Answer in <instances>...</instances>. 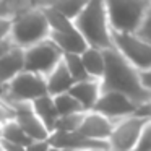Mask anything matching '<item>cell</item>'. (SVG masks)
<instances>
[{"mask_svg":"<svg viewBox=\"0 0 151 151\" xmlns=\"http://www.w3.org/2000/svg\"><path fill=\"white\" fill-rule=\"evenodd\" d=\"M104 52V73L101 80V91H117L141 106L151 101V91L145 88L140 80V72L115 49L114 46L102 49Z\"/></svg>","mask_w":151,"mask_h":151,"instance_id":"1","label":"cell"},{"mask_svg":"<svg viewBox=\"0 0 151 151\" xmlns=\"http://www.w3.org/2000/svg\"><path fill=\"white\" fill-rule=\"evenodd\" d=\"M73 24L85 37L88 46L99 49L112 47L111 26L104 0H88L83 10L73 18Z\"/></svg>","mask_w":151,"mask_h":151,"instance_id":"2","label":"cell"},{"mask_svg":"<svg viewBox=\"0 0 151 151\" xmlns=\"http://www.w3.org/2000/svg\"><path fill=\"white\" fill-rule=\"evenodd\" d=\"M112 31L138 33L150 10L151 0H104Z\"/></svg>","mask_w":151,"mask_h":151,"instance_id":"3","label":"cell"},{"mask_svg":"<svg viewBox=\"0 0 151 151\" xmlns=\"http://www.w3.org/2000/svg\"><path fill=\"white\" fill-rule=\"evenodd\" d=\"M49 24L42 8L33 7L29 10L18 13L12 18V31L10 37L21 49L33 46L39 41L49 37Z\"/></svg>","mask_w":151,"mask_h":151,"instance_id":"4","label":"cell"},{"mask_svg":"<svg viewBox=\"0 0 151 151\" xmlns=\"http://www.w3.org/2000/svg\"><path fill=\"white\" fill-rule=\"evenodd\" d=\"M112 46L138 70L151 68V41L140 36L138 33H120L112 31Z\"/></svg>","mask_w":151,"mask_h":151,"instance_id":"5","label":"cell"},{"mask_svg":"<svg viewBox=\"0 0 151 151\" xmlns=\"http://www.w3.org/2000/svg\"><path fill=\"white\" fill-rule=\"evenodd\" d=\"M47 94L46 80L39 73L21 70L8 83L0 86V96L12 101H26L31 102L39 96Z\"/></svg>","mask_w":151,"mask_h":151,"instance_id":"6","label":"cell"},{"mask_svg":"<svg viewBox=\"0 0 151 151\" xmlns=\"http://www.w3.org/2000/svg\"><path fill=\"white\" fill-rule=\"evenodd\" d=\"M23 52H24L23 70H29V72L39 73L42 76H46L62 60V55H63V52L49 37L23 49Z\"/></svg>","mask_w":151,"mask_h":151,"instance_id":"7","label":"cell"},{"mask_svg":"<svg viewBox=\"0 0 151 151\" xmlns=\"http://www.w3.org/2000/svg\"><path fill=\"white\" fill-rule=\"evenodd\" d=\"M146 120L148 117L133 114L114 122V128L107 138L109 151H133Z\"/></svg>","mask_w":151,"mask_h":151,"instance_id":"8","label":"cell"},{"mask_svg":"<svg viewBox=\"0 0 151 151\" xmlns=\"http://www.w3.org/2000/svg\"><path fill=\"white\" fill-rule=\"evenodd\" d=\"M138 109V104H135L130 98L117 91H101L94 107L91 111H96L99 114L106 115L112 122H117L124 117L133 115Z\"/></svg>","mask_w":151,"mask_h":151,"instance_id":"9","label":"cell"},{"mask_svg":"<svg viewBox=\"0 0 151 151\" xmlns=\"http://www.w3.org/2000/svg\"><path fill=\"white\" fill-rule=\"evenodd\" d=\"M4 98V96H0ZM8 104L12 106L15 112V120L24 130V133L28 137H31V140H47L50 132L46 128V125L41 122V119L36 115L31 102L26 101H12V99L4 98Z\"/></svg>","mask_w":151,"mask_h":151,"instance_id":"10","label":"cell"},{"mask_svg":"<svg viewBox=\"0 0 151 151\" xmlns=\"http://www.w3.org/2000/svg\"><path fill=\"white\" fill-rule=\"evenodd\" d=\"M47 143L52 146H59L68 151H96L109 148L107 141L102 140H91V138L81 135L80 132H60L54 130L47 137Z\"/></svg>","mask_w":151,"mask_h":151,"instance_id":"11","label":"cell"},{"mask_svg":"<svg viewBox=\"0 0 151 151\" xmlns=\"http://www.w3.org/2000/svg\"><path fill=\"white\" fill-rule=\"evenodd\" d=\"M112 128H114V122L111 119H107L106 115L96 111H86L76 132H80L81 135L91 138V140L107 141Z\"/></svg>","mask_w":151,"mask_h":151,"instance_id":"12","label":"cell"},{"mask_svg":"<svg viewBox=\"0 0 151 151\" xmlns=\"http://www.w3.org/2000/svg\"><path fill=\"white\" fill-rule=\"evenodd\" d=\"M68 93L81 104L85 111H91L101 94V83L96 78H88L83 81H75Z\"/></svg>","mask_w":151,"mask_h":151,"instance_id":"13","label":"cell"},{"mask_svg":"<svg viewBox=\"0 0 151 151\" xmlns=\"http://www.w3.org/2000/svg\"><path fill=\"white\" fill-rule=\"evenodd\" d=\"M44 80H46L47 94H50V96L60 94V93H67L72 88L73 83H75V80L70 75V72L65 67L63 60H60V62L44 76Z\"/></svg>","mask_w":151,"mask_h":151,"instance_id":"14","label":"cell"},{"mask_svg":"<svg viewBox=\"0 0 151 151\" xmlns=\"http://www.w3.org/2000/svg\"><path fill=\"white\" fill-rule=\"evenodd\" d=\"M24 67V52L21 47H13L10 52L0 55V86L8 83Z\"/></svg>","mask_w":151,"mask_h":151,"instance_id":"15","label":"cell"},{"mask_svg":"<svg viewBox=\"0 0 151 151\" xmlns=\"http://www.w3.org/2000/svg\"><path fill=\"white\" fill-rule=\"evenodd\" d=\"M49 39L52 42H55V46L59 47L62 52H76L81 54L83 50L88 47V42L85 41V37L80 34V31L72 29L65 31V33H55V31H49Z\"/></svg>","mask_w":151,"mask_h":151,"instance_id":"16","label":"cell"},{"mask_svg":"<svg viewBox=\"0 0 151 151\" xmlns=\"http://www.w3.org/2000/svg\"><path fill=\"white\" fill-rule=\"evenodd\" d=\"M31 106H33L36 115L41 119V122L46 125V128L49 132H52L54 125H55V120H57V117H59L55 104H54V98L50 94L39 96V98H36L34 101H31Z\"/></svg>","mask_w":151,"mask_h":151,"instance_id":"17","label":"cell"},{"mask_svg":"<svg viewBox=\"0 0 151 151\" xmlns=\"http://www.w3.org/2000/svg\"><path fill=\"white\" fill-rule=\"evenodd\" d=\"M81 60L85 65L86 72L91 78L101 80L102 73H104V67H106V60H104V52L99 47H93L88 46L81 54Z\"/></svg>","mask_w":151,"mask_h":151,"instance_id":"18","label":"cell"},{"mask_svg":"<svg viewBox=\"0 0 151 151\" xmlns=\"http://www.w3.org/2000/svg\"><path fill=\"white\" fill-rule=\"evenodd\" d=\"M0 140H5V141H10V143H17L21 145V146H28L31 143V137H28L24 133V130L17 124L15 119L2 124V138Z\"/></svg>","mask_w":151,"mask_h":151,"instance_id":"19","label":"cell"},{"mask_svg":"<svg viewBox=\"0 0 151 151\" xmlns=\"http://www.w3.org/2000/svg\"><path fill=\"white\" fill-rule=\"evenodd\" d=\"M62 60L65 63V67L68 68L70 75L73 76L75 81H83V80H88L91 76L88 75L85 65H83V60H81V55L76 52H63L62 55Z\"/></svg>","mask_w":151,"mask_h":151,"instance_id":"20","label":"cell"},{"mask_svg":"<svg viewBox=\"0 0 151 151\" xmlns=\"http://www.w3.org/2000/svg\"><path fill=\"white\" fill-rule=\"evenodd\" d=\"M52 98H54V104H55V109H57V114L59 115L75 114V112H86L85 109L81 107V104H80L68 91L55 94V96H52Z\"/></svg>","mask_w":151,"mask_h":151,"instance_id":"21","label":"cell"},{"mask_svg":"<svg viewBox=\"0 0 151 151\" xmlns=\"http://www.w3.org/2000/svg\"><path fill=\"white\" fill-rule=\"evenodd\" d=\"M86 4H88V0H55L52 8L59 10L60 13H63L65 17H68L70 20H73V18L83 10V7H85Z\"/></svg>","mask_w":151,"mask_h":151,"instance_id":"22","label":"cell"},{"mask_svg":"<svg viewBox=\"0 0 151 151\" xmlns=\"http://www.w3.org/2000/svg\"><path fill=\"white\" fill-rule=\"evenodd\" d=\"M85 112H75V114H67V115H59L54 125V130H60V132H75L78 130L80 124L83 120ZM52 130V132H54Z\"/></svg>","mask_w":151,"mask_h":151,"instance_id":"23","label":"cell"},{"mask_svg":"<svg viewBox=\"0 0 151 151\" xmlns=\"http://www.w3.org/2000/svg\"><path fill=\"white\" fill-rule=\"evenodd\" d=\"M133 151H151V119H148L143 125Z\"/></svg>","mask_w":151,"mask_h":151,"instance_id":"24","label":"cell"},{"mask_svg":"<svg viewBox=\"0 0 151 151\" xmlns=\"http://www.w3.org/2000/svg\"><path fill=\"white\" fill-rule=\"evenodd\" d=\"M12 119H15V112L12 109V106L4 98H0V125L12 120Z\"/></svg>","mask_w":151,"mask_h":151,"instance_id":"25","label":"cell"},{"mask_svg":"<svg viewBox=\"0 0 151 151\" xmlns=\"http://www.w3.org/2000/svg\"><path fill=\"white\" fill-rule=\"evenodd\" d=\"M12 31V18L8 17H0V39L10 36Z\"/></svg>","mask_w":151,"mask_h":151,"instance_id":"26","label":"cell"},{"mask_svg":"<svg viewBox=\"0 0 151 151\" xmlns=\"http://www.w3.org/2000/svg\"><path fill=\"white\" fill-rule=\"evenodd\" d=\"M47 146H49V143H47V140H33L26 148V151H46Z\"/></svg>","mask_w":151,"mask_h":151,"instance_id":"27","label":"cell"},{"mask_svg":"<svg viewBox=\"0 0 151 151\" xmlns=\"http://www.w3.org/2000/svg\"><path fill=\"white\" fill-rule=\"evenodd\" d=\"M13 47H17V44L13 42V39H12L10 36L5 37V39H0V55H4V54L10 52Z\"/></svg>","mask_w":151,"mask_h":151,"instance_id":"28","label":"cell"},{"mask_svg":"<svg viewBox=\"0 0 151 151\" xmlns=\"http://www.w3.org/2000/svg\"><path fill=\"white\" fill-rule=\"evenodd\" d=\"M0 17L13 18V10H12L8 0H0Z\"/></svg>","mask_w":151,"mask_h":151,"instance_id":"29","label":"cell"},{"mask_svg":"<svg viewBox=\"0 0 151 151\" xmlns=\"http://www.w3.org/2000/svg\"><path fill=\"white\" fill-rule=\"evenodd\" d=\"M0 143H2L4 151H26V148H24V146L17 145V143H10V141H5V140H0Z\"/></svg>","mask_w":151,"mask_h":151,"instance_id":"30","label":"cell"},{"mask_svg":"<svg viewBox=\"0 0 151 151\" xmlns=\"http://www.w3.org/2000/svg\"><path fill=\"white\" fill-rule=\"evenodd\" d=\"M135 114L151 119V101L150 102H145V104H141V106H138V109H137V112H135Z\"/></svg>","mask_w":151,"mask_h":151,"instance_id":"31","label":"cell"},{"mask_svg":"<svg viewBox=\"0 0 151 151\" xmlns=\"http://www.w3.org/2000/svg\"><path fill=\"white\" fill-rule=\"evenodd\" d=\"M140 80H141V83H143L145 88H148L151 91V68L140 72Z\"/></svg>","mask_w":151,"mask_h":151,"instance_id":"32","label":"cell"},{"mask_svg":"<svg viewBox=\"0 0 151 151\" xmlns=\"http://www.w3.org/2000/svg\"><path fill=\"white\" fill-rule=\"evenodd\" d=\"M46 151H68V150H63V148H59V146H52V145H49Z\"/></svg>","mask_w":151,"mask_h":151,"instance_id":"33","label":"cell"},{"mask_svg":"<svg viewBox=\"0 0 151 151\" xmlns=\"http://www.w3.org/2000/svg\"><path fill=\"white\" fill-rule=\"evenodd\" d=\"M96 151H109V148H104V150H96Z\"/></svg>","mask_w":151,"mask_h":151,"instance_id":"34","label":"cell"},{"mask_svg":"<svg viewBox=\"0 0 151 151\" xmlns=\"http://www.w3.org/2000/svg\"><path fill=\"white\" fill-rule=\"evenodd\" d=\"M0 138H2V125H0Z\"/></svg>","mask_w":151,"mask_h":151,"instance_id":"35","label":"cell"},{"mask_svg":"<svg viewBox=\"0 0 151 151\" xmlns=\"http://www.w3.org/2000/svg\"><path fill=\"white\" fill-rule=\"evenodd\" d=\"M0 151H4V148H2V143H0Z\"/></svg>","mask_w":151,"mask_h":151,"instance_id":"36","label":"cell"},{"mask_svg":"<svg viewBox=\"0 0 151 151\" xmlns=\"http://www.w3.org/2000/svg\"><path fill=\"white\" fill-rule=\"evenodd\" d=\"M85 151H86V150H85Z\"/></svg>","mask_w":151,"mask_h":151,"instance_id":"37","label":"cell"}]
</instances>
